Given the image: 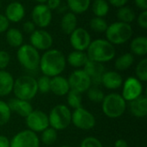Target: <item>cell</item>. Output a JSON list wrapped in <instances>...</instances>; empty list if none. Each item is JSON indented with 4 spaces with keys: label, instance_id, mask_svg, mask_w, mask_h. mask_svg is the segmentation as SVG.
Wrapping results in <instances>:
<instances>
[{
    "label": "cell",
    "instance_id": "6da1fadb",
    "mask_svg": "<svg viewBox=\"0 0 147 147\" xmlns=\"http://www.w3.org/2000/svg\"><path fill=\"white\" fill-rule=\"evenodd\" d=\"M66 59L58 49H49L40 56L39 68L43 75L53 78L60 75L65 69Z\"/></svg>",
    "mask_w": 147,
    "mask_h": 147
},
{
    "label": "cell",
    "instance_id": "7a4b0ae2",
    "mask_svg": "<svg viewBox=\"0 0 147 147\" xmlns=\"http://www.w3.org/2000/svg\"><path fill=\"white\" fill-rule=\"evenodd\" d=\"M86 51L90 60L102 64L111 61L116 53L115 46L105 39H96L91 40Z\"/></svg>",
    "mask_w": 147,
    "mask_h": 147
},
{
    "label": "cell",
    "instance_id": "3957f363",
    "mask_svg": "<svg viewBox=\"0 0 147 147\" xmlns=\"http://www.w3.org/2000/svg\"><path fill=\"white\" fill-rule=\"evenodd\" d=\"M13 93L16 98L30 102L37 95V81L29 75H22L14 82Z\"/></svg>",
    "mask_w": 147,
    "mask_h": 147
},
{
    "label": "cell",
    "instance_id": "277c9868",
    "mask_svg": "<svg viewBox=\"0 0 147 147\" xmlns=\"http://www.w3.org/2000/svg\"><path fill=\"white\" fill-rule=\"evenodd\" d=\"M133 33L134 31L131 24L119 21L108 25V28L105 31L106 40L114 46L122 45L128 41L132 38Z\"/></svg>",
    "mask_w": 147,
    "mask_h": 147
},
{
    "label": "cell",
    "instance_id": "5b68a950",
    "mask_svg": "<svg viewBox=\"0 0 147 147\" xmlns=\"http://www.w3.org/2000/svg\"><path fill=\"white\" fill-rule=\"evenodd\" d=\"M127 109V102L121 95L110 93L106 95L102 102V113L109 118L116 119L124 115Z\"/></svg>",
    "mask_w": 147,
    "mask_h": 147
},
{
    "label": "cell",
    "instance_id": "8992f818",
    "mask_svg": "<svg viewBox=\"0 0 147 147\" xmlns=\"http://www.w3.org/2000/svg\"><path fill=\"white\" fill-rule=\"evenodd\" d=\"M49 127L56 131L66 129L71 123V111L70 108L65 104H58L54 106L48 115Z\"/></svg>",
    "mask_w": 147,
    "mask_h": 147
},
{
    "label": "cell",
    "instance_id": "52a82bcc",
    "mask_svg": "<svg viewBox=\"0 0 147 147\" xmlns=\"http://www.w3.org/2000/svg\"><path fill=\"white\" fill-rule=\"evenodd\" d=\"M16 57L20 65L28 71H34L39 68L40 55L37 49L30 44H22L18 47Z\"/></svg>",
    "mask_w": 147,
    "mask_h": 147
},
{
    "label": "cell",
    "instance_id": "ba28073f",
    "mask_svg": "<svg viewBox=\"0 0 147 147\" xmlns=\"http://www.w3.org/2000/svg\"><path fill=\"white\" fill-rule=\"evenodd\" d=\"M71 123L78 129L90 130L96 125V118L91 112L81 107L71 113Z\"/></svg>",
    "mask_w": 147,
    "mask_h": 147
},
{
    "label": "cell",
    "instance_id": "9c48e42d",
    "mask_svg": "<svg viewBox=\"0 0 147 147\" xmlns=\"http://www.w3.org/2000/svg\"><path fill=\"white\" fill-rule=\"evenodd\" d=\"M70 89L83 94L92 86L91 80L83 69H78L72 71L67 78Z\"/></svg>",
    "mask_w": 147,
    "mask_h": 147
},
{
    "label": "cell",
    "instance_id": "30bf717a",
    "mask_svg": "<svg viewBox=\"0 0 147 147\" xmlns=\"http://www.w3.org/2000/svg\"><path fill=\"white\" fill-rule=\"evenodd\" d=\"M25 119L28 129L35 134L41 133L49 127L48 115L41 110H33Z\"/></svg>",
    "mask_w": 147,
    "mask_h": 147
},
{
    "label": "cell",
    "instance_id": "8fae6325",
    "mask_svg": "<svg viewBox=\"0 0 147 147\" xmlns=\"http://www.w3.org/2000/svg\"><path fill=\"white\" fill-rule=\"evenodd\" d=\"M37 134L26 129L18 132L9 141V147H40Z\"/></svg>",
    "mask_w": 147,
    "mask_h": 147
},
{
    "label": "cell",
    "instance_id": "7c38bea8",
    "mask_svg": "<svg viewBox=\"0 0 147 147\" xmlns=\"http://www.w3.org/2000/svg\"><path fill=\"white\" fill-rule=\"evenodd\" d=\"M30 45L38 51H47L51 49L53 44V36L44 28L35 29L29 36Z\"/></svg>",
    "mask_w": 147,
    "mask_h": 147
},
{
    "label": "cell",
    "instance_id": "4fadbf2b",
    "mask_svg": "<svg viewBox=\"0 0 147 147\" xmlns=\"http://www.w3.org/2000/svg\"><path fill=\"white\" fill-rule=\"evenodd\" d=\"M143 95V84L137 78L128 77L122 84L121 96L126 102H131Z\"/></svg>",
    "mask_w": 147,
    "mask_h": 147
},
{
    "label": "cell",
    "instance_id": "5bb4252c",
    "mask_svg": "<svg viewBox=\"0 0 147 147\" xmlns=\"http://www.w3.org/2000/svg\"><path fill=\"white\" fill-rule=\"evenodd\" d=\"M32 22L36 27L45 28L48 27L52 22V10L46 5V3L37 4L34 7L31 13Z\"/></svg>",
    "mask_w": 147,
    "mask_h": 147
},
{
    "label": "cell",
    "instance_id": "9a60e30c",
    "mask_svg": "<svg viewBox=\"0 0 147 147\" xmlns=\"http://www.w3.org/2000/svg\"><path fill=\"white\" fill-rule=\"evenodd\" d=\"M91 42L90 34L84 28L78 27L70 34V43L74 50L84 52Z\"/></svg>",
    "mask_w": 147,
    "mask_h": 147
},
{
    "label": "cell",
    "instance_id": "2e32d148",
    "mask_svg": "<svg viewBox=\"0 0 147 147\" xmlns=\"http://www.w3.org/2000/svg\"><path fill=\"white\" fill-rule=\"evenodd\" d=\"M83 68H84L83 70L90 77L92 85L97 86V85L101 84L102 77L103 73L106 71L103 64L89 59Z\"/></svg>",
    "mask_w": 147,
    "mask_h": 147
},
{
    "label": "cell",
    "instance_id": "e0dca14e",
    "mask_svg": "<svg viewBox=\"0 0 147 147\" xmlns=\"http://www.w3.org/2000/svg\"><path fill=\"white\" fill-rule=\"evenodd\" d=\"M4 16L9 22H19L25 16V8L20 2H11L6 6Z\"/></svg>",
    "mask_w": 147,
    "mask_h": 147
},
{
    "label": "cell",
    "instance_id": "ac0fdd59",
    "mask_svg": "<svg viewBox=\"0 0 147 147\" xmlns=\"http://www.w3.org/2000/svg\"><path fill=\"white\" fill-rule=\"evenodd\" d=\"M7 103L11 112H14L23 118H26L34 110L30 102L21 100L16 97L11 98Z\"/></svg>",
    "mask_w": 147,
    "mask_h": 147
},
{
    "label": "cell",
    "instance_id": "d6986e66",
    "mask_svg": "<svg viewBox=\"0 0 147 147\" xmlns=\"http://www.w3.org/2000/svg\"><path fill=\"white\" fill-rule=\"evenodd\" d=\"M122 84L123 78L116 71H105L101 79V84L108 90H117L122 86Z\"/></svg>",
    "mask_w": 147,
    "mask_h": 147
},
{
    "label": "cell",
    "instance_id": "ffe728a7",
    "mask_svg": "<svg viewBox=\"0 0 147 147\" xmlns=\"http://www.w3.org/2000/svg\"><path fill=\"white\" fill-rule=\"evenodd\" d=\"M129 111L132 115L136 118H145L147 115V97L141 95L136 99L128 102Z\"/></svg>",
    "mask_w": 147,
    "mask_h": 147
},
{
    "label": "cell",
    "instance_id": "44dd1931",
    "mask_svg": "<svg viewBox=\"0 0 147 147\" xmlns=\"http://www.w3.org/2000/svg\"><path fill=\"white\" fill-rule=\"evenodd\" d=\"M70 85L67 78L60 75L51 78L50 82V91L58 96H66L70 91Z\"/></svg>",
    "mask_w": 147,
    "mask_h": 147
},
{
    "label": "cell",
    "instance_id": "7402d4cb",
    "mask_svg": "<svg viewBox=\"0 0 147 147\" xmlns=\"http://www.w3.org/2000/svg\"><path fill=\"white\" fill-rule=\"evenodd\" d=\"M15 79L13 76L5 70H0V97L9 95L13 90Z\"/></svg>",
    "mask_w": 147,
    "mask_h": 147
},
{
    "label": "cell",
    "instance_id": "603a6c76",
    "mask_svg": "<svg viewBox=\"0 0 147 147\" xmlns=\"http://www.w3.org/2000/svg\"><path fill=\"white\" fill-rule=\"evenodd\" d=\"M60 28L64 34L70 35L78 28L77 15L69 11L64 14L60 22Z\"/></svg>",
    "mask_w": 147,
    "mask_h": 147
},
{
    "label": "cell",
    "instance_id": "cb8c5ba5",
    "mask_svg": "<svg viewBox=\"0 0 147 147\" xmlns=\"http://www.w3.org/2000/svg\"><path fill=\"white\" fill-rule=\"evenodd\" d=\"M66 59V63H68L71 66L74 68H81L84 67V65L89 60L87 53L82 51H72L71 52Z\"/></svg>",
    "mask_w": 147,
    "mask_h": 147
},
{
    "label": "cell",
    "instance_id": "d4e9b609",
    "mask_svg": "<svg viewBox=\"0 0 147 147\" xmlns=\"http://www.w3.org/2000/svg\"><path fill=\"white\" fill-rule=\"evenodd\" d=\"M132 54L137 56H146L147 53V38L146 36H137L130 42Z\"/></svg>",
    "mask_w": 147,
    "mask_h": 147
},
{
    "label": "cell",
    "instance_id": "484cf974",
    "mask_svg": "<svg viewBox=\"0 0 147 147\" xmlns=\"http://www.w3.org/2000/svg\"><path fill=\"white\" fill-rule=\"evenodd\" d=\"M7 43L12 47H20L23 44V34L21 30L16 28H9L5 34Z\"/></svg>",
    "mask_w": 147,
    "mask_h": 147
},
{
    "label": "cell",
    "instance_id": "4316f807",
    "mask_svg": "<svg viewBox=\"0 0 147 147\" xmlns=\"http://www.w3.org/2000/svg\"><path fill=\"white\" fill-rule=\"evenodd\" d=\"M66 3L71 12L81 15L89 9L91 2L90 0H66Z\"/></svg>",
    "mask_w": 147,
    "mask_h": 147
},
{
    "label": "cell",
    "instance_id": "83f0119b",
    "mask_svg": "<svg viewBox=\"0 0 147 147\" xmlns=\"http://www.w3.org/2000/svg\"><path fill=\"white\" fill-rule=\"evenodd\" d=\"M134 62V54L131 53H125L119 56L115 61V67L117 71H123L129 69Z\"/></svg>",
    "mask_w": 147,
    "mask_h": 147
},
{
    "label": "cell",
    "instance_id": "f1b7e54d",
    "mask_svg": "<svg viewBox=\"0 0 147 147\" xmlns=\"http://www.w3.org/2000/svg\"><path fill=\"white\" fill-rule=\"evenodd\" d=\"M116 16L119 22H122L128 24H130L136 19V14L134 10L128 6H123L119 8L116 13Z\"/></svg>",
    "mask_w": 147,
    "mask_h": 147
},
{
    "label": "cell",
    "instance_id": "f546056e",
    "mask_svg": "<svg viewBox=\"0 0 147 147\" xmlns=\"http://www.w3.org/2000/svg\"><path fill=\"white\" fill-rule=\"evenodd\" d=\"M109 4L107 0H94L92 3V12L95 16L104 17L109 14Z\"/></svg>",
    "mask_w": 147,
    "mask_h": 147
},
{
    "label": "cell",
    "instance_id": "4dcf8cb0",
    "mask_svg": "<svg viewBox=\"0 0 147 147\" xmlns=\"http://www.w3.org/2000/svg\"><path fill=\"white\" fill-rule=\"evenodd\" d=\"M58 139V131L51 127H48L43 132H41L40 140L46 146H51L56 142Z\"/></svg>",
    "mask_w": 147,
    "mask_h": 147
},
{
    "label": "cell",
    "instance_id": "1f68e13d",
    "mask_svg": "<svg viewBox=\"0 0 147 147\" xmlns=\"http://www.w3.org/2000/svg\"><path fill=\"white\" fill-rule=\"evenodd\" d=\"M67 104L69 108L76 109L82 107V94L75 90H70L67 93Z\"/></svg>",
    "mask_w": 147,
    "mask_h": 147
},
{
    "label": "cell",
    "instance_id": "d6a6232c",
    "mask_svg": "<svg viewBox=\"0 0 147 147\" xmlns=\"http://www.w3.org/2000/svg\"><path fill=\"white\" fill-rule=\"evenodd\" d=\"M90 28L96 33H105L108 28V23L103 17L95 16L90 21Z\"/></svg>",
    "mask_w": 147,
    "mask_h": 147
},
{
    "label": "cell",
    "instance_id": "836d02e7",
    "mask_svg": "<svg viewBox=\"0 0 147 147\" xmlns=\"http://www.w3.org/2000/svg\"><path fill=\"white\" fill-rule=\"evenodd\" d=\"M86 92L89 100L93 102H102L105 96L104 92L97 86H94V85L90 86V88Z\"/></svg>",
    "mask_w": 147,
    "mask_h": 147
},
{
    "label": "cell",
    "instance_id": "e575fe53",
    "mask_svg": "<svg viewBox=\"0 0 147 147\" xmlns=\"http://www.w3.org/2000/svg\"><path fill=\"white\" fill-rule=\"evenodd\" d=\"M135 74L136 77L140 82H146L147 81V59L144 58L141 59L135 68Z\"/></svg>",
    "mask_w": 147,
    "mask_h": 147
},
{
    "label": "cell",
    "instance_id": "d590c367",
    "mask_svg": "<svg viewBox=\"0 0 147 147\" xmlns=\"http://www.w3.org/2000/svg\"><path fill=\"white\" fill-rule=\"evenodd\" d=\"M11 111L8 103L3 100H0V126L7 124L11 117Z\"/></svg>",
    "mask_w": 147,
    "mask_h": 147
},
{
    "label": "cell",
    "instance_id": "8d00e7d4",
    "mask_svg": "<svg viewBox=\"0 0 147 147\" xmlns=\"http://www.w3.org/2000/svg\"><path fill=\"white\" fill-rule=\"evenodd\" d=\"M37 81V88H38V92H40L42 94H47L50 92V82H51V78L42 75L40 76Z\"/></svg>",
    "mask_w": 147,
    "mask_h": 147
},
{
    "label": "cell",
    "instance_id": "74e56055",
    "mask_svg": "<svg viewBox=\"0 0 147 147\" xmlns=\"http://www.w3.org/2000/svg\"><path fill=\"white\" fill-rule=\"evenodd\" d=\"M80 147H103L102 142L96 137H86L80 144Z\"/></svg>",
    "mask_w": 147,
    "mask_h": 147
},
{
    "label": "cell",
    "instance_id": "f35d334b",
    "mask_svg": "<svg viewBox=\"0 0 147 147\" xmlns=\"http://www.w3.org/2000/svg\"><path fill=\"white\" fill-rule=\"evenodd\" d=\"M10 62V55L7 51L0 50V70H5Z\"/></svg>",
    "mask_w": 147,
    "mask_h": 147
},
{
    "label": "cell",
    "instance_id": "ab89813d",
    "mask_svg": "<svg viewBox=\"0 0 147 147\" xmlns=\"http://www.w3.org/2000/svg\"><path fill=\"white\" fill-rule=\"evenodd\" d=\"M137 23L141 28L147 29V10H143L140 13L137 17Z\"/></svg>",
    "mask_w": 147,
    "mask_h": 147
},
{
    "label": "cell",
    "instance_id": "60d3db41",
    "mask_svg": "<svg viewBox=\"0 0 147 147\" xmlns=\"http://www.w3.org/2000/svg\"><path fill=\"white\" fill-rule=\"evenodd\" d=\"M9 27V22L6 16L3 14H0V34L4 33L8 30Z\"/></svg>",
    "mask_w": 147,
    "mask_h": 147
},
{
    "label": "cell",
    "instance_id": "b9f144b4",
    "mask_svg": "<svg viewBox=\"0 0 147 147\" xmlns=\"http://www.w3.org/2000/svg\"><path fill=\"white\" fill-rule=\"evenodd\" d=\"M35 25L32 21H27L22 24V29L26 34H32L35 30Z\"/></svg>",
    "mask_w": 147,
    "mask_h": 147
},
{
    "label": "cell",
    "instance_id": "7bdbcfd3",
    "mask_svg": "<svg viewBox=\"0 0 147 147\" xmlns=\"http://www.w3.org/2000/svg\"><path fill=\"white\" fill-rule=\"evenodd\" d=\"M46 5L51 9L55 10L59 9L61 5V0H47L46 3Z\"/></svg>",
    "mask_w": 147,
    "mask_h": 147
},
{
    "label": "cell",
    "instance_id": "ee69618b",
    "mask_svg": "<svg viewBox=\"0 0 147 147\" xmlns=\"http://www.w3.org/2000/svg\"><path fill=\"white\" fill-rule=\"evenodd\" d=\"M109 4L113 5L115 8H121L123 6H126L128 3V0H108Z\"/></svg>",
    "mask_w": 147,
    "mask_h": 147
},
{
    "label": "cell",
    "instance_id": "f6af8a7d",
    "mask_svg": "<svg viewBox=\"0 0 147 147\" xmlns=\"http://www.w3.org/2000/svg\"><path fill=\"white\" fill-rule=\"evenodd\" d=\"M135 5L141 10H147V0H134Z\"/></svg>",
    "mask_w": 147,
    "mask_h": 147
},
{
    "label": "cell",
    "instance_id": "bcb514c9",
    "mask_svg": "<svg viewBox=\"0 0 147 147\" xmlns=\"http://www.w3.org/2000/svg\"><path fill=\"white\" fill-rule=\"evenodd\" d=\"M9 141L6 136L0 135V147H9Z\"/></svg>",
    "mask_w": 147,
    "mask_h": 147
},
{
    "label": "cell",
    "instance_id": "7dc6e473",
    "mask_svg": "<svg viewBox=\"0 0 147 147\" xmlns=\"http://www.w3.org/2000/svg\"><path fill=\"white\" fill-rule=\"evenodd\" d=\"M115 147H128V144L123 139H119L115 142Z\"/></svg>",
    "mask_w": 147,
    "mask_h": 147
},
{
    "label": "cell",
    "instance_id": "c3c4849f",
    "mask_svg": "<svg viewBox=\"0 0 147 147\" xmlns=\"http://www.w3.org/2000/svg\"><path fill=\"white\" fill-rule=\"evenodd\" d=\"M36 3H38V4H41V3H46L47 0H34Z\"/></svg>",
    "mask_w": 147,
    "mask_h": 147
},
{
    "label": "cell",
    "instance_id": "681fc988",
    "mask_svg": "<svg viewBox=\"0 0 147 147\" xmlns=\"http://www.w3.org/2000/svg\"><path fill=\"white\" fill-rule=\"evenodd\" d=\"M59 147H71V146H67V145H63V146H59Z\"/></svg>",
    "mask_w": 147,
    "mask_h": 147
},
{
    "label": "cell",
    "instance_id": "f907efd6",
    "mask_svg": "<svg viewBox=\"0 0 147 147\" xmlns=\"http://www.w3.org/2000/svg\"><path fill=\"white\" fill-rule=\"evenodd\" d=\"M0 8H1V2H0Z\"/></svg>",
    "mask_w": 147,
    "mask_h": 147
}]
</instances>
